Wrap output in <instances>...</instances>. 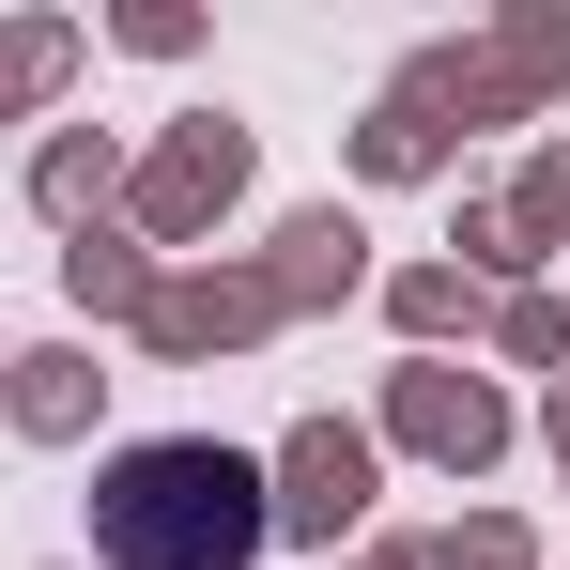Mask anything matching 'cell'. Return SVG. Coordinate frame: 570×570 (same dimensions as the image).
<instances>
[{
    "instance_id": "6da1fadb",
    "label": "cell",
    "mask_w": 570,
    "mask_h": 570,
    "mask_svg": "<svg viewBox=\"0 0 570 570\" xmlns=\"http://www.w3.org/2000/svg\"><path fill=\"white\" fill-rule=\"evenodd\" d=\"M94 540L124 570H247L263 540V478L232 463V448H124L94 493Z\"/></svg>"
},
{
    "instance_id": "7a4b0ae2",
    "label": "cell",
    "mask_w": 570,
    "mask_h": 570,
    "mask_svg": "<svg viewBox=\"0 0 570 570\" xmlns=\"http://www.w3.org/2000/svg\"><path fill=\"white\" fill-rule=\"evenodd\" d=\"M293 478H308V524L355 509V448H340V432H308V463H293Z\"/></svg>"
}]
</instances>
